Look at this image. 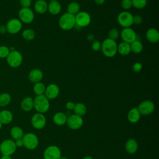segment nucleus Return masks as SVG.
Returning a JSON list of instances; mask_svg holds the SVG:
<instances>
[{"instance_id": "obj_25", "label": "nucleus", "mask_w": 159, "mask_h": 159, "mask_svg": "<svg viewBox=\"0 0 159 159\" xmlns=\"http://www.w3.org/2000/svg\"><path fill=\"white\" fill-rule=\"evenodd\" d=\"M24 135L23 130L19 126H14L10 130V135L13 140L22 139Z\"/></svg>"}, {"instance_id": "obj_50", "label": "nucleus", "mask_w": 159, "mask_h": 159, "mask_svg": "<svg viewBox=\"0 0 159 159\" xmlns=\"http://www.w3.org/2000/svg\"><path fill=\"white\" fill-rule=\"evenodd\" d=\"M50 1H58V0H50Z\"/></svg>"}, {"instance_id": "obj_44", "label": "nucleus", "mask_w": 159, "mask_h": 159, "mask_svg": "<svg viewBox=\"0 0 159 159\" xmlns=\"http://www.w3.org/2000/svg\"><path fill=\"white\" fill-rule=\"evenodd\" d=\"M7 32L6 27L5 25H0V34H4Z\"/></svg>"}, {"instance_id": "obj_10", "label": "nucleus", "mask_w": 159, "mask_h": 159, "mask_svg": "<svg viewBox=\"0 0 159 159\" xmlns=\"http://www.w3.org/2000/svg\"><path fill=\"white\" fill-rule=\"evenodd\" d=\"M66 124L70 129L77 130L83 125V119L81 116L76 114H71L67 117Z\"/></svg>"}, {"instance_id": "obj_28", "label": "nucleus", "mask_w": 159, "mask_h": 159, "mask_svg": "<svg viewBox=\"0 0 159 159\" xmlns=\"http://www.w3.org/2000/svg\"><path fill=\"white\" fill-rule=\"evenodd\" d=\"M73 111H74L75 114L82 117L86 114L87 112V109L84 104L81 102H78L76 104H75V107Z\"/></svg>"}, {"instance_id": "obj_9", "label": "nucleus", "mask_w": 159, "mask_h": 159, "mask_svg": "<svg viewBox=\"0 0 159 159\" xmlns=\"http://www.w3.org/2000/svg\"><path fill=\"white\" fill-rule=\"evenodd\" d=\"M18 16L19 19L24 24H30L34 19V12L29 7H22L18 12Z\"/></svg>"}, {"instance_id": "obj_12", "label": "nucleus", "mask_w": 159, "mask_h": 159, "mask_svg": "<svg viewBox=\"0 0 159 159\" xmlns=\"http://www.w3.org/2000/svg\"><path fill=\"white\" fill-rule=\"evenodd\" d=\"M75 17L76 25H77L80 27H86L91 22V16L87 12H79L75 16Z\"/></svg>"}, {"instance_id": "obj_42", "label": "nucleus", "mask_w": 159, "mask_h": 159, "mask_svg": "<svg viewBox=\"0 0 159 159\" xmlns=\"http://www.w3.org/2000/svg\"><path fill=\"white\" fill-rule=\"evenodd\" d=\"M66 108L67 110L68 111H71V110H73L74 109V107H75V103L71 102V101H69V102H67L66 103Z\"/></svg>"}, {"instance_id": "obj_7", "label": "nucleus", "mask_w": 159, "mask_h": 159, "mask_svg": "<svg viewBox=\"0 0 159 159\" xmlns=\"http://www.w3.org/2000/svg\"><path fill=\"white\" fill-rule=\"evenodd\" d=\"M7 32L10 34H16L19 33L22 27V23L19 19L12 18L7 21L5 25Z\"/></svg>"}, {"instance_id": "obj_45", "label": "nucleus", "mask_w": 159, "mask_h": 159, "mask_svg": "<svg viewBox=\"0 0 159 159\" xmlns=\"http://www.w3.org/2000/svg\"><path fill=\"white\" fill-rule=\"evenodd\" d=\"M94 2L98 5H101L104 3L105 0H94Z\"/></svg>"}, {"instance_id": "obj_37", "label": "nucleus", "mask_w": 159, "mask_h": 159, "mask_svg": "<svg viewBox=\"0 0 159 159\" xmlns=\"http://www.w3.org/2000/svg\"><path fill=\"white\" fill-rule=\"evenodd\" d=\"M120 5L122 8L124 10H128L130 9L131 7L132 6L131 0H122Z\"/></svg>"}, {"instance_id": "obj_6", "label": "nucleus", "mask_w": 159, "mask_h": 159, "mask_svg": "<svg viewBox=\"0 0 159 159\" xmlns=\"http://www.w3.org/2000/svg\"><path fill=\"white\" fill-rule=\"evenodd\" d=\"M24 147L28 150L35 149L39 145V139L37 136L32 132H28L24 135L22 137Z\"/></svg>"}, {"instance_id": "obj_3", "label": "nucleus", "mask_w": 159, "mask_h": 159, "mask_svg": "<svg viewBox=\"0 0 159 159\" xmlns=\"http://www.w3.org/2000/svg\"><path fill=\"white\" fill-rule=\"evenodd\" d=\"M58 24L62 30H70L76 25L75 17L72 14L66 12L60 17Z\"/></svg>"}, {"instance_id": "obj_15", "label": "nucleus", "mask_w": 159, "mask_h": 159, "mask_svg": "<svg viewBox=\"0 0 159 159\" xmlns=\"http://www.w3.org/2000/svg\"><path fill=\"white\" fill-rule=\"evenodd\" d=\"M120 37L123 42L129 44L135 40H137V36L135 32L130 27L124 28L120 32Z\"/></svg>"}, {"instance_id": "obj_29", "label": "nucleus", "mask_w": 159, "mask_h": 159, "mask_svg": "<svg viewBox=\"0 0 159 159\" xmlns=\"http://www.w3.org/2000/svg\"><path fill=\"white\" fill-rule=\"evenodd\" d=\"M130 51L134 53H140L143 50V45L138 40H135L131 43H130Z\"/></svg>"}, {"instance_id": "obj_22", "label": "nucleus", "mask_w": 159, "mask_h": 159, "mask_svg": "<svg viewBox=\"0 0 159 159\" xmlns=\"http://www.w3.org/2000/svg\"><path fill=\"white\" fill-rule=\"evenodd\" d=\"M61 10V6L57 1H50L48 4L47 11L52 15L58 14Z\"/></svg>"}, {"instance_id": "obj_47", "label": "nucleus", "mask_w": 159, "mask_h": 159, "mask_svg": "<svg viewBox=\"0 0 159 159\" xmlns=\"http://www.w3.org/2000/svg\"><path fill=\"white\" fill-rule=\"evenodd\" d=\"M82 159H93V158L90 156H86V157H83Z\"/></svg>"}, {"instance_id": "obj_5", "label": "nucleus", "mask_w": 159, "mask_h": 159, "mask_svg": "<svg viewBox=\"0 0 159 159\" xmlns=\"http://www.w3.org/2000/svg\"><path fill=\"white\" fill-rule=\"evenodd\" d=\"M14 140L12 139H5L0 143V152L2 155L11 156L16 150Z\"/></svg>"}, {"instance_id": "obj_2", "label": "nucleus", "mask_w": 159, "mask_h": 159, "mask_svg": "<svg viewBox=\"0 0 159 159\" xmlns=\"http://www.w3.org/2000/svg\"><path fill=\"white\" fill-rule=\"evenodd\" d=\"M34 108L37 112L45 113L50 108L49 99L45 94L36 96L34 99Z\"/></svg>"}, {"instance_id": "obj_33", "label": "nucleus", "mask_w": 159, "mask_h": 159, "mask_svg": "<svg viewBox=\"0 0 159 159\" xmlns=\"http://www.w3.org/2000/svg\"><path fill=\"white\" fill-rule=\"evenodd\" d=\"M22 36L24 39L30 41L32 40L35 37V33L34 30L31 29H27L22 31Z\"/></svg>"}, {"instance_id": "obj_19", "label": "nucleus", "mask_w": 159, "mask_h": 159, "mask_svg": "<svg viewBox=\"0 0 159 159\" xmlns=\"http://www.w3.org/2000/svg\"><path fill=\"white\" fill-rule=\"evenodd\" d=\"M20 108L25 112L30 111L34 108V99L30 96L24 98L20 102Z\"/></svg>"}, {"instance_id": "obj_14", "label": "nucleus", "mask_w": 159, "mask_h": 159, "mask_svg": "<svg viewBox=\"0 0 159 159\" xmlns=\"http://www.w3.org/2000/svg\"><path fill=\"white\" fill-rule=\"evenodd\" d=\"M31 124L34 128L38 130L42 129L46 124V118L43 114L37 112L32 116Z\"/></svg>"}, {"instance_id": "obj_20", "label": "nucleus", "mask_w": 159, "mask_h": 159, "mask_svg": "<svg viewBox=\"0 0 159 159\" xmlns=\"http://www.w3.org/2000/svg\"><path fill=\"white\" fill-rule=\"evenodd\" d=\"M145 36L147 40L152 43H157L159 40V32L155 29H149L147 31Z\"/></svg>"}, {"instance_id": "obj_36", "label": "nucleus", "mask_w": 159, "mask_h": 159, "mask_svg": "<svg viewBox=\"0 0 159 159\" xmlns=\"http://www.w3.org/2000/svg\"><path fill=\"white\" fill-rule=\"evenodd\" d=\"M119 35V32L117 29H112L108 32V38L114 40H116Z\"/></svg>"}, {"instance_id": "obj_48", "label": "nucleus", "mask_w": 159, "mask_h": 159, "mask_svg": "<svg viewBox=\"0 0 159 159\" xmlns=\"http://www.w3.org/2000/svg\"><path fill=\"white\" fill-rule=\"evenodd\" d=\"M60 159H68L67 157H61Z\"/></svg>"}, {"instance_id": "obj_41", "label": "nucleus", "mask_w": 159, "mask_h": 159, "mask_svg": "<svg viewBox=\"0 0 159 159\" xmlns=\"http://www.w3.org/2000/svg\"><path fill=\"white\" fill-rule=\"evenodd\" d=\"M142 17L139 15L133 16V24L139 25L142 22Z\"/></svg>"}, {"instance_id": "obj_34", "label": "nucleus", "mask_w": 159, "mask_h": 159, "mask_svg": "<svg viewBox=\"0 0 159 159\" xmlns=\"http://www.w3.org/2000/svg\"><path fill=\"white\" fill-rule=\"evenodd\" d=\"M132 5L136 9H141L144 8L147 5V0H131Z\"/></svg>"}, {"instance_id": "obj_46", "label": "nucleus", "mask_w": 159, "mask_h": 159, "mask_svg": "<svg viewBox=\"0 0 159 159\" xmlns=\"http://www.w3.org/2000/svg\"><path fill=\"white\" fill-rule=\"evenodd\" d=\"M0 159H12L11 156H6V155H2Z\"/></svg>"}, {"instance_id": "obj_8", "label": "nucleus", "mask_w": 159, "mask_h": 159, "mask_svg": "<svg viewBox=\"0 0 159 159\" xmlns=\"http://www.w3.org/2000/svg\"><path fill=\"white\" fill-rule=\"evenodd\" d=\"M117 22L124 28L130 27L133 24V16L128 11H122L117 16Z\"/></svg>"}, {"instance_id": "obj_24", "label": "nucleus", "mask_w": 159, "mask_h": 159, "mask_svg": "<svg viewBox=\"0 0 159 159\" xmlns=\"http://www.w3.org/2000/svg\"><path fill=\"white\" fill-rule=\"evenodd\" d=\"M67 119L66 115L62 112H58L55 113L53 117V122L59 126L63 125L66 124Z\"/></svg>"}, {"instance_id": "obj_16", "label": "nucleus", "mask_w": 159, "mask_h": 159, "mask_svg": "<svg viewBox=\"0 0 159 159\" xmlns=\"http://www.w3.org/2000/svg\"><path fill=\"white\" fill-rule=\"evenodd\" d=\"M60 93L59 87L55 84H50L45 88V96L48 99H53L56 98Z\"/></svg>"}, {"instance_id": "obj_27", "label": "nucleus", "mask_w": 159, "mask_h": 159, "mask_svg": "<svg viewBox=\"0 0 159 159\" xmlns=\"http://www.w3.org/2000/svg\"><path fill=\"white\" fill-rule=\"evenodd\" d=\"M117 50L121 55H127L131 52L130 44L125 42H122L117 45Z\"/></svg>"}, {"instance_id": "obj_31", "label": "nucleus", "mask_w": 159, "mask_h": 159, "mask_svg": "<svg viewBox=\"0 0 159 159\" xmlns=\"http://www.w3.org/2000/svg\"><path fill=\"white\" fill-rule=\"evenodd\" d=\"M11 101V96L7 93L0 94V107H6L8 106Z\"/></svg>"}, {"instance_id": "obj_38", "label": "nucleus", "mask_w": 159, "mask_h": 159, "mask_svg": "<svg viewBox=\"0 0 159 159\" xmlns=\"http://www.w3.org/2000/svg\"><path fill=\"white\" fill-rule=\"evenodd\" d=\"M132 71L136 73L140 72L142 69V65L140 62H136L135 63L132 67Z\"/></svg>"}, {"instance_id": "obj_18", "label": "nucleus", "mask_w": 159, "mask_h": 159, "mask_svg": "<svg viewBox=\"0 0 159 159\" xmlns=\"http://www.w3.org/2000/svg\"><path fill=\"white\" fill-rule=\"evenodd\" d=\"M43 78V72L40 69L32 70L28 75V78L30 81L34 83L40 82Z\"/></svg>"}, {"instance_id": "obj_30", "label": "nucleus", "mask_w": 159, "mask_h": 159, "mask_svg": "<svg viewBox=\"0 0 159 159\" xmlns=\"http://www.w3.org/2000/svg\"><path fill=\"white\" fill-rule=\"evenodd\" d=\"M80 6L76 2H70L67 7V12L75 16L80 12Z\"/></svg>"}, {"instance_id": "obj_35", "label": "nucleus", "mask_w": 159, "mask_h": 159, "mask_svg": "<svg viewBox=\"0 0 159 159\" xmlns=\"http://www.w3.org/2000/svg\"><path fill=\"white\" fill-rule=\"evenodd\" d=\"M10 53L9 48L6 45L0 46V58H6Z\"/></svg>"}, {"instance_id": "obj_11", "label": "nucleus", "mask_w": 159, "mask_h": 159, "mask_svg": "<svg viewBox=\"0 0 159 159\" xmlns=\"http://www.w3.org/2000/svg\"><path fill=\"white\" fill-rule=\"evenodd\" d=\"M43 159H60L61 157L60 149L55 145L47 147L43 154Z\"/></svg>"}, {"instance_id": "obj_32", "label": "nucleus", "mask_w": 159, "mask_h": 159, "mask_svg": "<svg viewBox=\"0 0 159 159\" xmlns=\"http://www.w3.org/2000/svg\"><path fill=\"white\" fill-rule=\"evenodd\" d=\"M46 86L45 84L41 82H38L36 83H34V87H33V91L34 93L36 94V96L39 95H42L44 94L45 91Z\"/></svg>"}, {"instance_id": "obj_13", "label": "nucleus", "mask_w": 159, "mask_h": 159, "mask_svg": "<svg viewBox=\"0 0 159 159\" xmlns=\"http://www.w3.org/2000/svg\"><path fill=\"white\" fill-rule=\"evenodd\" d=\"M137 108L138 109L140 115L148 116L154 111L155 104L152 101L146 100L140 102Z\"/></svg>"}, {"instance_id": "obj_4", "label": "nucleus", "mask_w": 159, "mask_h": 159, "mask_svg": "<svg viewBox=\"0 0 159 159\" xmlns=\"http://www.w3.org/2000/svg\"><path fill=\"white\" fill-rule=\"evenodd\" d=\"M6 59L8 65L10 67L16 68L20 66L22 63L23 57L20 52L14 50L10 51V53Z\"/></svg>"}, {"instance_id": "obj_21", "label": "nucleus", "mask_w": 159, "mask_h": 159, "mask_svg": "<svg viewBox=\"0 0 159 159\" xmlns=\"http://www.w3.org/2000/svg\"><path fill=\"white\" fill-rule=\"evenodd\" d=\"M125 149L129 154L135 153L138 149V143L134 139H129L125 144Z\"/></svg>"}, {"instance_id": "obj_26", "label": "nucleus", "mask_w": 159, "mask_h": 159, "mask_svg": "<svg viewBox=\"0 0 159 159\" xmlns=\"http://www.w3.org/2000/svg\"><path fill=\"white\" fill-rule=\"evenodd\" d=\"M47 8L48 4L45 0H37L34 4V9L39 14H44L47 11Z\"/></svg>"}, {"instance_id": "obj_49", "label": "nucleus", "mask_w": 159, "mask_h": 159, "mask_svg": "<svg viewBox=\"0 0 159 159\" xmlns=\"http://www.w3.org/2000/svg\"><path fill=\"white\" fill-rule=\"evenodd\" d=\"M2 123L0 122V130L2 129Z\"/></svg>"}, {"instance_id": "obj_17", "label": "nucleus", "mask_w": 159, "mask_h": 159, "mask_svg": "<svg viewBox=\"0 0 159 159\" xmlns=\"http://www.w3.org/2000/svg\"><path fill=\"white\" fill-rule=\"evenodd\" d=\"M13 120V114L11 111L7 109L0 111V122L2 125L10 124Z\"/></svg>"}, {"instance_id": "obj_40", "label": "nucleus", "mask_w": 159, "mask_h": 159, "mask_svg": "<svg viewBox=\"0 0 159 159\" xmlns=\"http://www.w3.org/2000/svg\"><path fill=\"white\" fill-rule=\"evenodd\" d=\"M20 5L22 7H29L32 3V0H20Z\"/></svg>"}, {"instance_id": "obj_1", "label": "nucleus", "mask_w": 159, "mask_h": 159, "mask_svg": "<svg viewBox=\"0 0 159 159\" xmlns=\"http://www.w3.org/2000/svg\"><path fill=\"white\" fill-rule=\"evenodd\" d=\"M117 45L116 40L107 38L102 42L101 50L104 56L111 58L117 53Z\"/></svg>"}, {"instance_id": "obj_39", "label": "nucleus", "mask_w": 159, "mask_h": 159, "mask_svg": "<svg viewBox=\"0 0 159 159\" xmlns=\"http://www.w3.org/2000/svg\"><path fill=\"white\" fill-rule=\"evenodd\" d=\"M92 49L94 51H98L99 50H101V43L98 41V40H95L93 42L92 45H91Z\"/></svg>"}, {"instance_id": "obj_43", "label": "nucleus", "mask_w": 159, "mask_h": 159, "mask_svg": "<svg viewBox=\"0 0 159 159\" xmlns=\"http://www.w3.org/2000/svg\"><path fill=\"white\" fill-rule=\"evenodd\" d=\"M14 142H15V144H16V147H22L24 146V143H23L22 139L14 140Z\"/></svg>"}, {"instance_id": "obj_23", "label": "nucleus", "mask_w": 159, "mask_h": 159, "mask_svg": "<svg viewBox=\"0 0 159 159\" xmlns=\"http://www.w3.org/2000/svg\"><path fill=\"white\" fill-rule=\"evenodd\" d=\"M140 114L137 107L131 109L127 114V119L131 123H136L140 119Z\"/></svg>"}]
</instances>
